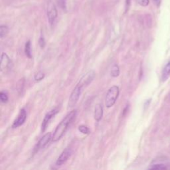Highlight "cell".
Here are the masks:
<instances>
[{
    "mask_svg": "<svg viewBox=\"0 0 170 170\" xmlns=\"http://www.w3.org/2000/svg\"><path fill=\"white\" fill-rule=\"evenodd\" d=\"M76 114H77L76 110H73L63 119L62 121L59 123V125L57 126L56 129H55V132H53V134L52 135L53 142H57L62 138L64 134H65V132L67 131L68 127H69V126L71 124L72 122L75 119L76 116Z\"/></svg>",
    "mask_w": 170,
    "mask_h": 170,
    "instance_id": "1",
    "label": "cell"
},
{
    "mask_svg": "<svg viewBox=\"0 0 170 170\" xmlns=\"http://www.w3.org/2000/svg\"><path fill=\"white\" fill-rule=\"evenodd\" d=\"M119 94H120V89L116 85L109 88L105 99V105L106 107H112L116 103Z\"/></svg>",
    "mask_w": 170,
    "mask_h": 170,
    "instance_id": "2",
    "label": "cell"
},
{
    "mask_svg": "<svg viewBox=\"0 0 170 170\" xmlns=\"http://www.w3.org/2000/svg\"><path fill=\"white\" fill-rule=\"evenodd\" d=\"M82 89L83 87L81 86H80L79 84H77L76 87L74 88L73 92H71L69 100V104H68V106H69V108H73V106H75L76 104V103H77L80 94H81Z\"/></svg>",
    "mask_w": 170,
    "mask_h": 170,
    "instance_id": "3",
    "label": "cell"
},
{
    "mask_svg": "<svg viewBox=\"0 0 170 170\" xmlns=\"http://www.w3.org/2000/svg\"><path fill=\"white\" fill-rule=\"evenodd\" d=\"M58 15L57 7L54 3L50 2L47 6V18L51 25H53Z\"/></svg>",
    "mask_w": 170,
    "mask_h": 170,
    "instance_id": "4",
    "label": "cell"
},
{
    "mask_svg": "<svg viewBox=\"0 0 170 170\" xmlns=\"http://www.w3.org/2000/svg\"><path fill=\"white\" fill-rule=\"evenodd\" d=\"M95 76V71L92 70L89 71L86 74H84L82 76L78 84L80 85V86H81L83 88L90 84L92 81L93 79H94Z\"/></svg>",
    "mask_w": 170,
    "mask_h": 170,
    "instance_id": "5",
    "label": "cell"
},
{
    "mask_svg": "<svg viewBox=\"0 0 170 170\" xmlns=\"http://www.w3.org/2000/svg\"><path fill=\"white\" fill-rule=\"evenodd\" d=\"M51 140H52V134L51 132L47 133L46 134H45L43 136H42L40 140L37 144V145L35 148V152H37L38 150H41V149H43L47 145V144L51 141Z\"/></svg>",
    "mask_w": 170,
    "mask_h": 170,
    "instance_id": "6",
    "label": "cell"
},
{
    "mask_svg": "<svg viewBox=\"0 0 170 170\" xmlns=\"http://www.w3.org/2000/svg\"><path fill=\"white\" fill-rule=\"evenodd\" d=\"M27 118V113L25 109H21L20 110V112L19 115L17 118L16 120L14 121V124L12 125L13 128H17L19 126L23 125L24 124L25 121L26 120Z\"/></svg>",
    "mask_w": 170,
    "mask_h": 170,
    "instance_id": "7",
    "label": "cell"
},
{
    "mask_svg": "<svg viewBox=\"0 0 170 170\" xmlns=\"http://www.w3.org/2000/svg\"><path fill=\"white\" fill-rule=\"evenodd\" d=\"M58 112H59L58 109L55 108L52 110H51V111H49L47 114H46L44 119H43V121H42V125H41V131L42 132H44L46 130L47 126V124H49L50 120H51L53 117H54L55 116V114L58 113Z\"/></svg>",
    "mask_w": 170,
    "mask_h": 170,
    "instance_id": "8",
    "label": "cell"
},
{
    "mask_svg": "<svg viewBox=\"0 0 170 170\" xmlns=\"http://www.w3.org/2000/svg\"><path fill=\"white\" fill-rule=\"evenodd\" d=\"M71 153L72 150L71 148H67L66 149H65V150L63 151L61 154L57 159L56 161V165L59 166V165H61L62 164H63L68 159H69V158L71 155Z\"/></svg>",
    "mask_w": 170,
    "mask_h": 170,
    "instance_id": "9",
    "label": "cell"
},
{
    "mask_svg": "<svg viewBox=\"0 0 170 170\" xmlns=\"http://www.w3.org/2000/svg\"><path fill=\"white\" fill-rule=\"evenodd\" d=\"M11 63V60L10 57H8V55L5 53H3L1 56V61H0V69H1V71H3L9 69Z\"/></svg>",
    "mask_w": 170,
    "mask_h": 170,
    "instance_id": "10",
    "label": "cell"
},
{
    "mask_svg": "<svg viewBox=\"0 0 170 170\" xmlns=\"http://www.w3.org/2000/svg\"><path fill=\"white\" fill-rule=\"evenodd\" d=\"M103 116V108L101 104H98L95 106V113L94 117L95 120L97 122H99L101 120Z\"/></svg>",
    "mask_w": 170,
    "mask_h": 170,
    "instance_id": "11",
    "label": "cell"
},
{
    "mask_svg": "<svg viewBox=\"0 0 170 170\" xmlns=\"http://www.w3.org/2000/svg\"><path fill=\"white\" fill-rule=\"evenodd\" d=\"M170 76V61L166 64L164 68L163 71H162V74H161V80L162 81H165L167 80Z\"/></svg>",
    "mask_w": 170,
    "mask_h": 170,
    "instance_id": "12",
    "label": "cell"
},
{
    "mask_svg": "<svg viewBox=\"0 0 170 170\" xmlns=\"http://www.w3.org/2000/svg\"><path fill=\"white\" fill-rule=\"evenodd\" d=\"M25 53L27 55V57L29 59L32 57V53H31V41H28L25 45Z\"/></svg>",
    "mask_w": 170,
    "mask_h": 170,
    "instance_id": "13",
    "label": "cell"
},
{
    "mask_svg": "<svg viewBox=\"0 0 170 170\" xmlns=\"http://www.w3.org/2000/svg\"><path fill=\"white\" fill-rule=\"evenodd\" d=\"M150 169H170V167H168V165H165L164 164H155L151 165V166L149 168Z\"/></svg>",
    "mask_w": 170,
    "mask_h": 170,
    "instance_id": "14",
    "label": "cell"
},
{
    "mask_svg": "<svg viewBox=\"0 0 170 170\" xmlns=\"http://www.w3.org/2000/svg\"><path fill=\"white\" fill-rule=\"evenodd\" d=\"M110 75L112 77H117L120 75V68L116 64H114L112 67L111 71H110Z\"/></svg>",
    "mask_w": 170,
    "mask_h": 170,
    "instance_id": "15",
    "label": "cell"
},
{
    "mask_svg": "<svg viewBox=\"0 0 170 170\" xmlns=\"http://www.w3.org/2000/svg\"><path fill=\"white\" fill-rule=\"evenodd\" d=\"M8 31H9V29L6 25H1V27H0V37L3 38L6 36Z\"/></svg>",
    "mask_w": 170,
    "mask_h": 170,
    "instance_id": "16",
    "label": "cell"
},
{
    "mask_svg": "<svg viewBox=\"0 0 170 170\" xmlns=\"http://www.w3.org/2000/svg\"><path fill=\"white\" fill-rule=\"evenodd\" d=\"M79 130L84 134H88L90 133V130L88 129V127L84 125H80L79 126Z\"/></svg>",
    "mask_w": 170,
    "mask_h": 170,
    "instance_id": "17",
    "label": "cell"
},
{
    "mask_svg": "<svg viewBox=\"0 0 170 170\" xmlns=\"http://www.w3.org/2000/svg\"><path fill=\"white\" fill-rule=\"evenodd\" d=\"M8 95L7 94V92L2 91L1 93H0V100L3 103H6L8 101Z\"/></svg>",
    "mask_w": 170,
    "mask_h": 170,
    "instance_id": "18",
    "label": "cell"
},
{
    "mask_svg": "<svg viewBox=\"0 0 170 170\" xmlns=\"http://www.w3.org/2000/svg\"><path fill=\"white\" fill-rule=\"evenodd\" d=\"M45 77V75L44 73H41V72H39V73H37L35 75V80L36 81H40V80H42Z\"/></svg>",
    "mask_w": 170,
    "mask_h": 170,
    "instance_id": "19",
    "label": "cell"
},
{
    "mask_svg": "<svg viewBox=\"0 0 170 170\" xmlns=\"http://www.w3.org/2000/svg\"><path fill=\"white\" fill-rule=\"evenodd\" d=\"M59 6H60L62 10H66L67 6H66V0H57Z\"/></svg>",
    "mask_w": 170,
    "mask_h": 170,
    "instance_id": "20",
    "label": "cell"
},
{
    "mask_svg": "<svg viewBox=\"0 0 170 170\" xmlns=\"http://www.w3.org/2000/svg\"><path fill=\"white\" fill-rule=\"evenodd\" d=\"M39 44L40 45V47H41V49H43L45 46V38L43 37V35H41L39 38Z\"/></svg>",
    "mask_w": 170,
    "mask_h": 170,
    "instance_id": "21",
    "label": "cell"
},
{
    "mask_svg": "<svg viewBox=\"0 0 170 170\" xmlns=\"http://www.w3.org/2000/svg\"><path fill=\"white\" fill-rule=\"evenodd\" d=\"M138 2L142 6L146 7L148 6L149 3H150V0H139Z\"/></svg>",
    "mask_w": 170,
    "mask_h": 170,
    "instance_id": "22",
    "label": "cell"
},
{
    "mask_svg": "<svg viewBox=\"0 0 170 170\" xmlns=\"http://www.w3.org/2000/svg\"><path fill=\"white\" fill-rule=\"evenodd\" d=\"M131 4V0H126L125 1V12L128 11Z\"/></svg>",
    "mask_w": 170,
    "mask_h": 170,
    "instance_id": "23",
    "label": "cell"
},
{
    "mask_svg": "<svg viewBox=\"0 0 170 170\" xmlns=\"http://www.w3.org/2000/svg\"><path fill=\"white\" fill-rule=\"evenodd\" d=\"M154 2L156 3V4L158 6H160V2H161V0H154Z\"/></svg>",
    "mask_w": 170,
    "mask_h": 170,
    "instance_id": "24",
    "label": "cell"
}]
</instances>
